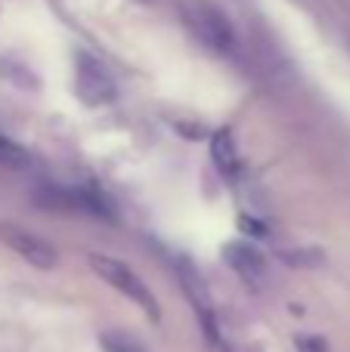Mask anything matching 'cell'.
<instances>
[{
  "label": "cell",
  "mask_w": 350,
  "mask_h": 352,
  "mask_svg": "<svg viewBox=\"0 0 350 352\" xmlns=\"http://www.w3.org/2000/svg\"><path fill=\"white\" fill-rule=\"evenodd\" d=\"M87 260H90V269L105 281V285L115 287L118 294H124L130 303H136L149 318H152V322H158L161 318L158 300H155V294L149 291V285L127 266V263L115 260V256H103V254H90Z\"/></svg>",
  "instance_id": "cell-1"
},
{
  "label": "cell",
  "mask_w": 350,
  "mask_h": 352,
  "mask_svg": "<svg viewBox=\"0 0 350 352\" xmlns=\"http://www.w3.org/2000/svg\"><path fill=\"white\" fill-rule=\"evenodd\" d=\"M180 12H183L186 28H189L205 47H211L214 53H233L236 31H233V25H229V19L223 16L214 3H208V0H186V3L180 6Z\"/></svg>",
  "instance_id": "cell-2"
},
{
  "label": "cell",
  "mask_w": 350,
  "mask_h": 352,
  "mask_svg": "<svg viewBox=\"0 0 350 352\" xmlns=\"http://www.w3.org/2000/svg\"><path fill=\"white\" fill-rule=\"evenodd\" d=\"M74 93H78L81 102L93 105V109L115 102V96H118L112 74L90 53H78V59H74Z\"/></svg>",
  "instance_id": "cell-3"
},
{
  "label": "cell",
  "mask_w": 350,
  "mask_h": 352,
  "mask_svg": "<svg viewBox=\"0 0 350 352\" xmlns=\"http://www.w3.org/2000/svg\"><path fill=\"white\" fill-rule=\"evenodd\" d=\"M0 241L16 256H22L28 266L43 269V272L56 269V263H59V250H56L47 238H41L37 232L25 229V226H19V223H0Z\"/></svg>",
  "instance_id": "cell-4"
},
{
  "label": "cell",
  "mask_w": 350,
  "mask_h": 352,
  "mask_svg": "<svg viewBox=\"0 0 350 352\" xmlns=\"http://www.w3.org/2000/svg\"><path fill=\"white\" fill-rule=\"evenodd\" d=\"M223 260L233 266V272L239 275L245 285H260L267 275V263L260 256L258 248H251L248 241H229L223 248Z\"/></svg>",
  "instance_id": "cell-5"
},
{
  "label": "cell",
  "mask_w": 350,
  "mask_h": 352,
  "mask_svg": "<svg viewBox=\"0 0 350 352\" xmlns=\"http://www.w3.org/2000/svg\"><path fill=\"white\" fill-rule=\"evenodd\" d=\"M180 278H183L180 285H183V291L189 294L192 306H196L198 318H202L205 334L217 343V322H214V309H211V297H208V291H205V285H202V275L192 269L189 260H180Z\"/></svg>",
  "instance_id": "cell-6"
},
{
  "label": "cell",
  "mask_w": 350,
  "mask_h": 352,
  "mask_svg": "<svg viewBox=\"0 0 350 352\" xmlns=\"http://www.w3.org/2000/svg\"><path fill=\"white\" fill-rule=\"evenodd\" d=\"M211 155H214V164L220 167V173L233 176L236 167H239V152H236V142L229 130H217L211 136Z\"/></svg>",
  "instance_id": "cell-7"
},
{
  "label": "cell",
  "mask_w": 350,
  "mask_h": 352,
  "mask_svg": "<svg viewBox=\"0 0 350 352\" xmlns=\"http://www.w3.org/2000/svg\"><path fill=\"white\" fill-rule=\"evenodd\" d=\"M0 164L12 167V170H25V167L31 164V155L25 152L16 140H10V136L0 133Z\"/></svg>",
  "instance_id": "cell-8"
},
{
  "label": "cell",
  "mask_w": 350,
  "mask_h": 352,
  "mask_svg": "<svg viewBox=\"0 0 350 352\" xmlns=\"http://www.w3.org/2000/svg\"><path fill=\"white\" fill-rule=\"evenodd\" d=\"M99 343H103L109 352H146V346H143L140 340H134V337H127V334H118V331L103 334Z\"/></svg>",
  "instance_id": "cell-9"
},
{
  "label": "cell",
  "mask_w": 350,
  "mask_h": 352,
  "mask_svg": "<svg viewBox=\"0 0 350 352\" xmlns=\"http://www.w3.org/2000/svg\"><path fill=\"white\" fill-rule=\"evenodd\" d=\"M298 346H301V349H310V352H313V346H310V340H301V343H298ZM316 352H326V346H316Z\"/></svg>",
  "instance_id": "cell-10"
}]
</instances>
